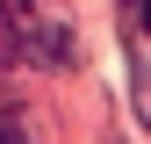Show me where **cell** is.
<instances>
[{
	"label": "cell",
	"mask_w": 151,
	"mask_h": 144,
	"mask_svg": "<svg viewBox=\"0 0 151 144\" xmlns=\"http://www.w3.org/2000/svg\"><path fill=\"white\" fill-rule=\"evenodd\" d=\"M7 29H14V50L22 58H36V65H65V29L50 22V14H36L29 0H7Z\"/></svg>",
	"instance_id": "6da1fadb"
},
{
	"label": "cell",
	"mask_w": 151,
	"mask_h": 144,
	"mask_svg": "<svg viewBox=\"0 0 151 144\" xmlns=\"http://www.w3.org/2000/svg\"><path fill=\"white\" fill-rule=\"evenodd\" d=\"M0 144H29V130L22 122H0Z\"/></svg>",
	"instance_id": "7a4b0ae2"
},
{
	"label": "cell",
	"mask_w": 151,
	"mask_h": 144,
	"mask_svg": "<svg viewBox=\"0 0 151 144\" xmlns=\"http://www.w3.org/2000/svg\"><path fill=\"white\" fill-rule=\"evenodd\" d=\"M137 22H144V29H151V0H144V7H137Z\"/></svg>",
	"instance_id": "3957f363"
},
{
	"label": "cell",
	"mask_w": 151,
	"mask_h": 144,
	"mask_svg": "<svg viewBox=\"0 0 151 144\" xmlns=\"http://www.w3.org/2000/svg\"><path fill=\"white\" fill-rule=\"evenodd\" d=\"M144 115H151V86H144Z\"/></svg>",
	"instance_id": "277c9868"
}]
</instances>
